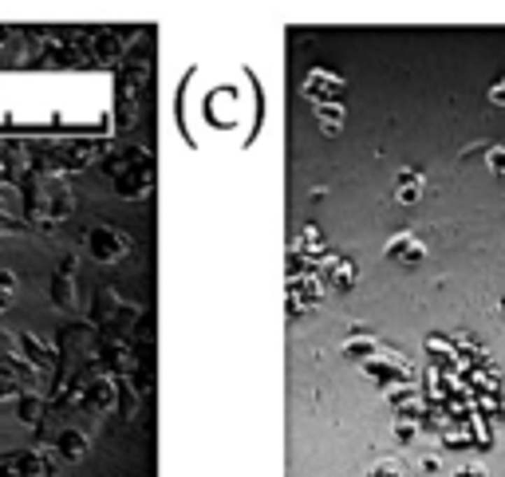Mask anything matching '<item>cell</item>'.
Segmentation results:
<instances>
[{
	"label": "cell",
	"mask_w": 505,
	"mask_h": 477,
	"mask_svg": "<svg viewBox=\"0 0 505 477\" xmlns=\"http://www.w3.org/2000/svg\"><path fill=\"white\" fill-rule=\"evenodd\" d=\"M494 103H505V83H502V87H497V91H494Z\"/></svg>",
	"instance_id": "obj_1"
}]
</instances>
